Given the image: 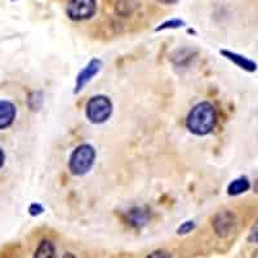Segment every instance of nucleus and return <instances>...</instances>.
<instances>
[{"label": "nucleus", "instance_id": "nucleus-17", "mask_svg": "<svg viewBox=\"0 0 258 258\" xmlns=\"http://www.w3.org/2000/svg\"><path fill=\"white\" fill-rule=\"evenodd\" d=\"M146 258H173L170 255V253L165 252V250H155V252L150 253Z\"/></svg>", "mask_w": 258, "mask_h": 258}, {"label": "nucleus", "instance_id": "nucleus-6", "mask_svg": "<svg viewBox=\"0 0 258 258\" xmlns=\"http://www.w3.org/2000/svg\"><path fill=\"white\" fill-rule=\"evenodd\" d=\"M101 66H102V62L100 59H92L77 77V84H75V89H74V93H79L83 88L85 87L87 83L91 82L93 79V77L96 75L98 71L101 70Z\"/></svg>", "mask_w": 258, "mask_h": 258}, {"label": "nucleus", "instance_id": "nucleus-11", "mask_svg": "<svg viewBox=\"0 0 258 258\" xmlns=\"http://www.w3.org/2000/svg\"><path fill=\"white\" fill-rule=\"evenodd\" d=\"M147 220H149V214L142 208L132 209L128 214V223L132 225L133 227H142L144 225H146Z\"/></svg>", "mask_w": 258, "mask_h": 258}, {"label": "nucleus", "instance_id": "nucleus-1", "mask_svg": "<svg viewBox=\"0 0 258 258\" xmlns=\"http://www.w3.org/2000/svg\"><path fill=\"white\" fill-rule=\"evenodd\" d=\"M217 123V112L209 102H200L194 106L186 119V125L194 135L206 136L213 131Z\"/></svg>", "mask_w": 258, "mask_h": 258}, {"label": "nucleus", "instance_id": "nucleus-7", "mask_svg": "<svg viewBox=\"0 0 258 258\" xmlns=\"http://www.w3.org/2000/svg\"><path fill=\"white\" fill-rule=\"evenodd\" d=\"M16 106L9 101H0V131L7 129L16 119Z\"/></svg>", "mask_w": 258, "mask_h": 258}, {"label": "nucleus", "instance_id": "nucleus-3", "mask_svg": "<svg viewBox=\"0 0 258 258\" xmlns=\"http://www.w3.org/2000/svg\"><path fill=\"white\" fill-rule=\"evenodd\" d=\"M112 112V103L109 97L98 94L92 97L85 107V115L88 120L94 124L105 123Z\"/></svg>", "mask_w": 258, "mask_h": 258}, {"label": "nucleus", "instance_id": "nucleus-5", "mask_svg": "<svg viewBox=\"0 0 258 258\" xmlns=\"http://www.w3.org/2000/svg\"><path fill=\"white\" fill-rule=\"evenodd\" d=\"M238 221L231 211L218 212L213 218L214 232L221 238H227L236 230Z\"/></svg>", "mask_w": 258, "mask_h": 258}, {"label": "nucleus", "instance_id": "nucleus-4", "mask_svg": "<svg viewBox=\"0 0 258 258\" xmlns=\"http://www.w3.org/2000/svg\"><path fill=\"white\" fill-rule=\"evenodd\" d=\"M97 12V0H69L66 13L73 21H85Z\"/></svg>", "mask_w": 258, "mask_h": 258}, {"label": "nucleus", "instance_id": "nucleus-9", "mask_svg": "<svg viewBox=\"0 0 258 258\" xmlns=\"http://www.w3.org/2000/svg\"><path fill=\"white\" fill-rule=\"evenodd\" d=\"M34 258H57L56 246L50 240H41L34 253Z\"/></svg>", "mask_w": 258, "mask_h": 258}, {"label": "nucleus", "instance_id": "nucleus-20", "mask_svg": "<svg viewBox=\"0 0 258 258\" xmlns=\"http://www.w3.org/2000/svg\"><path fill=\"white\" fill-rule=\"evenodd\" d=\"M63 258H78V257H77V255H75V254H73V253L68 252V253H64Z\"/></svg>", "mask_w": 258, "mask_h": 258}, {"label": "nucleus", "instance_id": "nucleus-8", "mask_svg": "<svg viewBox=\"0 0 258 258\" xmlns=\"http://www.w3.org/2000/svg\"><path fill=\"white\" fill-rule=\"evenodd\" d=\"M221 54L225 56L227 59H230L231 62H234V63L236 64V66H239L240 69L248 71V73H253V71H255V69H257V64H255L254 62L250 61V59L246 58V57L240 56V54H238V53H234V52H230V50L223 49L221 50Z\"/></svg>", "mask_w": 258, "mask_h": 258}, {"label": "nucleus", "instance_id": "nucleus-10", "mask_svg": "<svg viewBox=\"0 0 258 258\" xmlns=\"http://www.w3.org/2000/svg\"><path fill=\"white\" fill-rule=\"evenodd\" d=\"M138 6H140V3H138L137 0H117L116 6H115V11L121 17H128V16L133 15L136 12Z\"/></svg>", "mask_w": 258, "mask_h": 258}, {"label": "nucleus", "instance_id": "nucleus-18", "mask_svg": "<svg viewBox=\"0 0 258 258\" xmlns=\"http://www.w3.org/2000/svg\"><path fill=\"white\" fill-rule=\"evenodd\" d=\"M158 2L161 4H165V6H172V4L177 3L178 0H158Z\"/></svg>", "mask_w": 258, "mask_h": 258}, {"label": "nucleus", "instance_id": "nucleus-14", "mask_svg": "<svg viewBox=\"0 0 258 258\" xmlns=\"http://www.w3.org/2000/svg\"><path fill=\"white\" fill-rule=\"evenodd\" d=\"M194 229H195V222H194V221H186V222L182 223L178 229H177V234L186 235L188 234V232L192 231Z\"/></svg>", "mask_w": 258, "mask_h": 258}, {"label": "nucleus", "instance_id": "nucleus-19", "mask_svg": "<svg viewBox=\"0 0 258 258\" xmlns=\"http://www.w3.org/2000/svg\"><path fill=\"white\" fill-rule=\"evenodd\" d=\"M4 164V153H3V150L0 149V168L3 167Z\"/></svg>", "mask_w": 258, "mask_h": 258}, {"label": "nucleus", "instance_id": "nucleus-12", "mask_svg": "<svg viewBox=\"0 0 258 258\" xmlns=\"http://www.w3.org/2000/svg\"><path fill=\"white\" fill-rule=\"evenodd\" d=\"M250 183L248 181L246 177H239V178L234 179L229 185V188H227V192L229 195H232V197H236V195H240V194L245 192V191L249 190Z\"/></svg>", "mask_w": 258, "mask_h": 258}, {"label": "nucleus", "instance_id": "nucleus-16", "mask_svg": "<svg viewBox=\"0 0 258 258\" xmlns=\"http://www.w3.org/2000/svg\"><path fill=\"white\" fill-rule=\"evenodd\" d=\"M44 212V208L39 204V203H34V204H31L29 208V213L31 214V216H39V214H41Z\"/></svg>", "mask_w": 258, "mask_h": 258}, {"label": "nucleus", "instance_id": "nucleus-13", "mask_svg": "<svg viewBox=\"0 0 258 258\" xmlns=\"http://www.w3.org/2000/svg\"><path fill=\"white\" fill-rule=\"evenodd\" d=\"M185 26V22L179 18H173V20L165 21L159 27H156V31H163V30H169V29H179V27Z\"/></svg>", "mask_w": 258, "mask_h": 258}, {"label": "nucleus", "instance_id": "nucleus-15", "mask_svg": "<svg viewBox=\"0 0 258 258\" xmlns=\"http://www.w3.org/2000/svg\"><path fill=\"white\" fill-rule=\"evenodd\" d=\"M248 240H249L250 243L258 244V221L253 225L252 230H250L249 232V236H248Z\"/></svg>", "mask_w": 258, "mask_h": 258}, {"label": "nucleus", "instance_id": "nucleus-2", "mask_svg": "<svg viewBox=\"0 0 258 258\" xmlns=\"http://www.w3.org/2000/svg\"><path fill=\"white\" fill-rule=\"evenodd\" d=\"M96 159V151L91 145L83 144L74 150L69 161V168L74 176H83L88 170H91L92 165Z\"/></svg>", "mask_w": 258, "mask_h": 258}]
</instances>
